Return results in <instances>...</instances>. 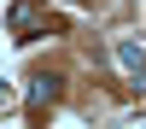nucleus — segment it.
Wrapping results in <instances>:
<instances>
[{"label": "nucleus", "instance_id": "f257e3e1", "mask_svg": "<svg viewBox=\"0 0 146 129\" xmlns=\"http://www.w3.org/2000/svg\"><path fill=\"white\" fill-rule=\"evenodd\" d=\"M35 29H64V23L47 18L41 0H18V6H12V35H18V41H35Z\"/></svg>", "mask_w": 146, "mask_h": 129}]
</instances>
